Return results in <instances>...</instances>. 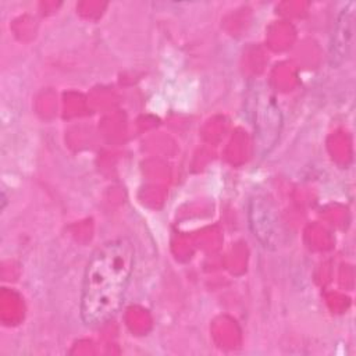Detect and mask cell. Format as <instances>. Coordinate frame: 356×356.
<instances>
[{
  "label": "cell",
  "mask_w": 356,
  "mask_h": 356,
  "mask_svg": "<svg viewBox=\"0 0 356 356\" xmlns=\"http://www.w3.org/2000/svg\"><path fill=\"white\" fill-rule=\"evenodd\" d=\"M135 264V248L128 238H114L90 256L82 280L79 314L89 327L110 321L120 310Z\"/></svg>",
  "instance_id": "6da1fadb"
},
{
  "label": "cell",
  "mask_w": 356,
  "mask_h": 356,
  "mask_svg": "<svg viewBox=\"0 0 356 356\" xmlns=\"http://www.w3.org/2000/svg\"><path fill=\"white\" fill-rule=\"evenodd\" d=\"M352 32H353V13L349 10V6L343 10L339 24L337 26V33H335V44L334 53L335 57H346L350 49V39H352Z\"/></svg>",
  "instance_id": "7a4b0ae2"
}]
</instances>
